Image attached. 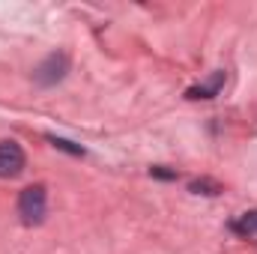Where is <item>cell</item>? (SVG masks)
I'll return each mask as SVG.
<instances>
[{
	"label": "cell",
	"mask_w": 257,
	"mask_h": 254,
	"mask_svg": "<svg viewBox=\"0 0 257 254\" xmlns=\"http://www.w3.org/2000/svg\"><path fill=\"white\" fill-rule=\"evenodd\" d=\"M51 144H54V147H60V150H66V153H72V156H84V150H81V147H75L72 141H63V138H51Z\"/></svg>",
	"instance_id": "7"
},
{
	"label": "cell",
	"mask_w": 257,
	"mask_h": 254,
	"mask_svg": "<svg viewBox=\"0 0 257 254\" xmlns=\"http://www.w3.org/2000/svg\"><path fill=\"white\" fill-rule=\"evenodd\" d=\"M45 203H48L45 186H27L18 194V215H21V221L24 224H39L45 218Z\"/></svg>",
	"instance_id": "1"
},
{
	"label": "cell",
	"mask_w": 257,
	"mask_h": 254,
	"mask_svg": "<svg viewBox=\"0 0 257 254\" xmlns=\"http://www.w3.org/2000/svg\"><path fill=\"white\" fill-rule=\"evenodd\" d=\"M150 174L159 180H177V171H165V168H150Z\"/></svg>",
	"instance_id": "8"
},
{
	"label": "cell",
	"mask_w": 257,
	"mask_h": 254,
	"mask_svg": "<svg viewBox=\"0 0 257 254\" xmlns=\"http://www.w3.org/2000/svg\"><path fill=\"white\" fill-rule=\"evenodd\" d=\"M233 230H236V233H242V236H257V209L245 212V215L233 224Z\"/></svg>",
	"instance_id": "5"
},
{
	"label": "cell",
	"mask_w": 257,
	"mask_h": 254,
	"mask_svg": "<svg viewBox=\"0 0 257 254\" xmlns=\"http://www.w3.org/2000/svg\"><path fill=\"white\" fill-rule=\"evenodd\" d=\"M24 171V150L15 141H0V177L12 180Z\"/></svg>",
	"instance_id": "2"
},
{
	"label": "cell",
	"mask_w": 257,
	"mask_h": 254,
	"mask_svg": "<svg viewBox=\"0 0 257 254\" xmlns=\"http://www.w3.org/2000/svg\"><path fill=\"white\" fill-rule=\"evenodd\" d=\"M66 69H69V57L60 51V54H51L42 66H36L33 78H36L42 87H51V84H57V81H63L66 78Z\"/></svg>",
	"instance_id": "3"
},
{
	"label": "cell",
	"mask_w": 257,
	"mask_h": 254,
	"mask_svg": "<svg viewBox=\"0 0 257 254\" xmlns=\"http://www.w3.org/2000/svg\"><path fill=\"white\" fill-rule=\"evenodd\" d=\"M224 87V72H215L206 84H200V87H192L186 96L189 99H212V96H218V90Z\"/></svg>",
	"instance_id": "4"
},
{
	"label": "cell",
	"mask_w": 257,
	"mask_h": 254,
	"mask_svg": "<svg viewBox=\"0 0 257 254\" xmlns=\"http://www.w3.org/2000/svg\"><path fill=\"white\" fill-rule=\"evenodd\" d=\"M189 189H192L194 194H218V191H221V186H218L215 180H194Z\"/></svg>",
	"instance_id": "6"
}]
</instances>
